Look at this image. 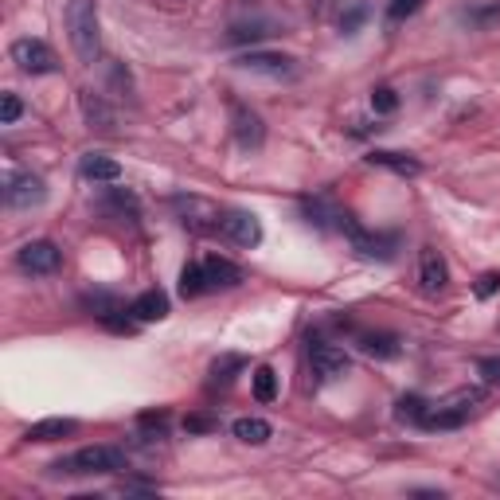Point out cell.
Listing matches in <instances>:
<instances>
[{"mask_svg":"<svg viewBox=\"0 0 500 500\" xmlns=\"http://www.w3.org/2000/svg\"><path fill=\"white\" fill-rule=\"evenodd\" d=\"M67 36L82 63H99L102 55V24H99V5L94 0H71L67 5Z\"/></svg>","mask_w":500,"mask_h":500,"instance_id":"6da1fadb","label":"cell"},{"mask_svg":"<svg viewBox=\"0 0 500 500\" xmlns=\"http://www.w3.org/2000/svg\"><path fill=\"white\" fill-rule=\"evenodd\" d=\"M55 474H67V477H102V474H121L125 469V450L118 446H87V450H75L71 457L51 465Z\"/></svg>","mask_w":500,"mask_h":500,"instance_id":"7a4b0ae2","label":"cell"},{"mask_svg":"<svg viewBox=\"0 0 500 500\" xmlns=\"http://www.w3.org/2000/svg\"><path fill=\"white\" fill-rule=\"evenodd\" d=\"M481 399H484L481 387H462V391H453L450 399L434 402V407L426 411L422 426H426V430H457V426H465L469 414H474V407H477Z\"/></svg>","mask_w":500,"mask_h":500,"instance_id":"3957f363","label":"cell"},{"mask_svg":"<svg viewBox=\"0 0 500 500\" xmlns=\"http://www.w3.org/2000/svg\"><path fill=\"white\" fill-rule=\"evenodd\" d=\"M16 266L24 274H32V277H47V274H55L63 266V250L51 239H32V243H24L16 250Z\"/></svg>","mask_w":500,"mask_h":500,"instance_id":"277c9868","label":"cell"},{"mask_svg":"<svg viewBox=\"0 0 500 500\" xmlns=\"http://www.w3.org/2000/svg\"><path fill=\"white\" fill-rule=\"evenodd\" d=\"M12 63L20 67L24 75H55L59 71V59L44 39H16L12 44Z\"/></svg>","mask_w":500,"mask_h":500,"instance_id":"5b68a950","label":"cell"},{"mask_svg":"<svg viewBox=\"0 0 500 500\" xmlns=\"http://www.w3.org/2000/svg\"><path fill=\"white\" fill-rule=\"evenodd\" d=\"M309 364H313L317 380L328 383V380H340V375L352 368V359H349V352H344V349H337V344L313 340V344H309Z\"/></svg>","mask_w":500,"mask_h":500,"instance_id":"8992f818","label":"cell"},{"mask_svg":"<svg viewBox=\"0 0 500 500\" xmlns=\"http://www.w3.org/2000/svg\"><path fill=\"white\" fill-rule=\"evenodd\" d=\"M219 234H224L227 243L250 250V246H258V239H262V224L250 212H239V207H234V212L219 215Z\"/></svg>","mask_w":500,"mask_h":500,"instance_id":"52a82bcc","label":"cell"},{"mask_svg":"<svg viewBox=\"0 0 500 500\" xmlns=\"http://www.w3.org/2000/svg\"><path fill=\"white\" fill-rule=\"evenodd\" d=\"M47 196V188H44V180H39L36 172H8L5 180V203L8 207H36V203H44Z\"/></svg>","mask_w":500,"mask_h":500,"instance_id":"ba28073f","label":"cell"},{"mask_svg":"<svg viewBox=\"0 0 500 500\" xmlns=\"http://www.w3.org/2000/svg\"><path fill=\"white\" fill-rule=\"evenodd\" d=\"M243 71H255V75H270V78H289L297 71V59L289 55H277V51H246L234 59Z\"/></svg>","mask_w":500,"mask_h":500,"instance_id":"9c48e42d","label":"cell"},{"mask_svg":"<svg viewBox=\"0 0 500 500\" xmlns=\"http://www.w3.org/2000/svg\"><path fill=\"white\" fill-rule=\"evenodd\" d=\"M231 130H234V141H239V149H262V141H266V125H262V118L255 114V109H246L234 102L231 106Z\"/></svg>","mask_w":500,"mask_h":500,"instance_id":"30bf717a","label":"cell"},{"mask_svg":"<svg viewBox=\"0 0 500 500\" xmlns=\"http://www.w3.org/2000/svg\"><path fill=\"white\" fill-rule=\"evenodd\" d=\"M301 219L309 227H317V231H340V224H344V212L332 200H325V196H313V200H301Z\"/></svg>","mask_w":500,"mask_h":500,"instance_id":"8fae6325","label":"cell"},{"mask_svg":"<svg viewBox=\"0 0 500 500\" xmlns=\"http://www.w3.org/2000/svg\"><path fill=\"white\" fill-rule=\"evenodd\" d=\"M419 282H422L426 294H442V289L450 286V266H446V258H442L434 246H426L419 255Z\"/></svg>","mask_w":500,"mask_h":500,"instance_id":"7c38bea8","label":"cell"},{"mask_svg":"<svg viewBox=\"0 0 500 500\" xmlns=\"http://www.w3.org/2000/svg\"><path fill=\"white\" fill-rule=\"evenodd\" d=\"M176 207L184 212V219H180L184 227H192V231H219V212L212 203H203L196 196H176Z\"/></svg>","mask_w":500,"mask_h":500,"instance_id":"4fadbf2b","label":"cell"},{"mask_svg":"<svg viewBox=\"0 0 500 500\" xmlns=\"http://www.w3.org/2000/svg\"><path fill=\"white\" fill-rule=\"evenodd\" d=\"M203 274H207V286H212V289H234V286L246 282L243 266H234L231 258H219V255L203 258Z\"/></svg>","mask_w":500,"mask_h":500,"instance_id":"5bb4252c","label":"cell"},{"mask_svg":"<svg viewBox=\"0 0 500 500\" xmlns=\"http://www.w3.org/2000/svg\"><path fill=\"white\" fill-rule=\"evenodd\" d=\"M368 164H375V169H387L395 176H419L422 164L419 157H411V152H395V149H371L368 152Z\"/></svg>","mask_w":500,"mask_h":500,"instance_id":"9a60e30c","label":"cell"},{"mask_svg":"<svg viewBox=\"0 0 500 500\" xmlns=\"http://www.w3.org/2000/svg\"><path fill=\"white\" fill-rule=\"evenodd\" d=\"M130 313L137 317V325L164 321V317H169V294H164V289H145V294L130 305Z\"/></svg>","mask_w":500,"mask_h":500,"instance_id":"2e32d148","label":"cell"},{"mask_svg":"<svg viewBox=\"0 0 500 500\" xmlns=\"http://www.w3.org/2000/svg\"><path fill=\"white\" fill-rule=\"evenodd\" d=\"M78 172L87 176V180H94V184H118V180H121V164L102 157V152H87L82 164H78Z\"/></svg>","mask_w":500,"mask_h":500,"instance_id":"e0dca14e","label":"cell"},{"mask_svg":"<svg viewBox=\"0 0 500 500\" xmlns=\"http://www.w3.org/2000/svg\"><path fill=\"white\" fill-rule=\"evenodd\" d=\"M356 344H359V352L371 356V359H395L402 352L399 337H391V332H359Z\"/></svg>","mask_w":500,"mask_h":500,"instance_id":"ac0fdd59","label":"cell"},{"mask_svg":"<svg viewBox=\"0 0 500 500\" xmlns=\"http://www.w3.org/2000/svg\"><path fill=\"white\" fill-rule=\"evenodd\" d=\"M78 422L75 419H39L24 430V442H59L67 434H75Z\"/></svg>","mask_w":500,"mask_h":500,"instance_id":"d6986e66","label":"cell"},{"mask_svg":"<svg viewBox=\"0 0 500 500\" xmlns=\"http://www.w3.org/2000/svg\"><path fill=\"white\" fill-rule=\"evenodd\" d=\"M203 294H212V286H207V274H203V262H188L184 270H180V297L184 301H196Z\"/></svg>","mask_w":500,"mask_h":500,"instance_id":"ffe728a7","label":"cell"},{"mask_svg":"<svg viewBox=\"0 0 500 500\" xmlns=\"http://www.w3.org/2000/svg\"><path fill=\"white\" fill-rule=\"evenodd\" d=\"M231 434L239 438V442H246V446H266L270 434H274V426L266 419H255V414H250V419H239V422L231 426Z\"/></svg>","mask_w":500,"mask_h":500,"instance_id":"44dd1931","label":"cell"},{"mask_svg":"<svg viewBox=\"0 0 500 500\" xmlns=\"http://www.w3.org/2000/svg\"><path fill=\"white\" fill-rule=\"evenodd\" d=\"M250 387H255V399L258 402H274L277 399V371L274 368H255V375H250Z\"/></svg>","mask_w":500,"mask_h":500,"instance_id":"7402d4cb","label":"cell"},{"mask_svg":"<svg viewBox=\"0 0 500 500\" xmlns=\"http://www.w3.org/2000/svg\"><path fill=\"white\" fill-rule=\"evenodd\" d=\"M102 212H118L121 219L125 215L137 219V196H133V192H125V188H109L106 200H102Z\"/></svg>","mask_w":500,"mask_h":500,"instance_id":"603a6c76","label":"cell"},{"mask_svg":"<svg viewBox=\"0 0 500 500\" xmlns=\"http://www.w3.org/2000/svg\"><path fill=\"white\" fill-rule=\"evenodd\" d=\"M426 411H430V402H426L422 395H402V399H399V407H395V419H399V422H414V426H422Z\"/></svg>","mask_w":500,"mask_h":500,"instance_id":"cb8c5ba5","label":"cell"},{"mask_svg":"<svg viewBox=\"0 0 500 500\" xmlns=\"http://www.w3.org/2000/svg\"><path fill=\"white\" fill-rule=\"evenodd\" d=\"M243 368H246V359H243V356L224 352V356H219L215 364H212V383H224V387H227V383H231V380H234V375H239Z\"/></svg>","mask_w":500,"mask_h":500,"instance_id":"d4e9b609","label":"cell"},{"mask_svg":"<svg viewBox=\"0 0 500 500\" xmlns=\"http://www.w3.org/2000/svg\"><path fill=\"white\" fill-rule=\"evenodd\" d=\"M262 36H274V24H270V20L231 24V32H227V39H231V44H246V39H262Z\"/></svg>","mask_w":500,"mask_h":500,"instance_id":"484cf974","label":"cell"},{"mask_svg":"<svg viewBox=\"0 0 500 500\" xmlns=\"http://www.w3.org/2000/svg\"><path fill=\"white\" fill-rule=\"evenodd\" d=\"M395 106H399V94L391 87H375L371 90V109H375V114H395Z\"/></svg>","mask_w":500,"mask_h":500,"instance_id":"4316f807","label":"cell"},{"mask_svg":"<svg viewBox=\"0 0 500 500\" xmlns=\"http://www.w3.org/2000/svg\"><path fill=\"white\" fill-rule=\"evenodd\" d=\"M422 8V0H387V20H407V16H414V12Z\"/></svg>","mask_w":500,"mask_h":500,"instance_id":"83f0119b","label":"cell"},{"mask_svg":"<svg viewBox=\"0 0 500 500\" xmlns=\"http://www.w3.org/2000/svg\"><path fill=\"white\" fill-rule=\"evenodd\" d=\"M477 371H481V380L489 383V387H500V356H484V359H477Z\"/></svg>","mask_w":500,"mask_h":500,"instance_id":"f1b7e54d","label":"cell"},{"mask_svg":"<svg viewBox=\"0 0 500 500\" xmlns=\"http://www.w3.org/2000/svg\"><path fill=\"white\" fill-rule=\"evenodd\" d=\"M20 114H24L20 99H16V94H5V99H0V125H12Z\"/></svg>","mask_w":500,"mask_h":500,"instance_id":"f546056e","label":"cell"},{"mask_svg":"<svg viewBox=\"0 0 500 500\" xmlns=\"http://www.w3.org/2000/svg\"><path fill=\"white\" fill-rule=\"evenodd\" d=\"M493 20H500V5H489V8H469V12H465V24H477V27L493 24Z\"/></svg>","mask_w":500,"mask_h":500,"instance_id":"4dcf8cb0","label":"cell"},{"mask_svg":"<svg viewBox=\"0 0 500 500\" xmlns=\"http://www.w3.org/2000/svg\"><path fill=\"white\" fill-rule=\"evenodd\" d=\"M496 289H500V274H481L477 286H474V294H477V297H493Z\"/></svg>","mask_w":500,"mask_h":500,"instance_id":"1f68e13d","label":"cell"},{"mask_svg":"<svg viewBox=\"0 0 500 500\" xmlns=\"http://www.w3.org/2000/svg\"><path fill=\"white\" fill-rule=\"evenodd\" d=\"M184 426H188V430H212L215 422H212V419H200V414H196V419H188Z\"/></svg>","mask_w":500,"mask_h":500,"instance_id":"d6a6232c","label":"cell"}]
</instances>
